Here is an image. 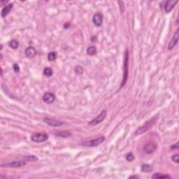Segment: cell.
Instances as JSON below:
<instances>
[{
	"label": "cell",
	"mask_w": 179,
	"mask_h": 179,
	"mask_svg": "<svg viewBox=\"0 0 179 179\" xmlns=\"http://www.w3.org/2000/svg\"><path fill=\"white\" fill-rule=\"evenodd\" d=\"M129 53L127 50L125 53V59H124V72H123V79H122V83L120 87H124L127 83V78H128V72H129Z\"/></svg>",
	"instance_id": "1"
},
{
	"label": "cell",
	"mask_w": 179,
	"mask_h": 179,
	"mask_svg": "<svg viewBox=\"0 0 179 179\" xmlns=\"http://www.w3.org/2000/svg\"><path fill=\"white\" fill-rule=\"evenodd\" d=\"M156 120H158V118L156 117H153L151 119H150L149 120H148L146 122H145V124L143 125V126H141L140 128L136 130L134 133L135 135H140V134H142L143 133L146 132V131H148L149 129H151V127L153 126V125L155 124V122H156Z\"/></svg>",
	"instance_id": "2"
},
{
	"label": "cell",
	"mask_w": 179,
	"mask_h": 179,
	"mask_svg": "<svg viewBox=\"0 0 179 179\" xmlns=\"http://www.w3.org/2000/svg\"><path fill=\"white\" fill-rule=\"evenodd\" d=\"M105 138L104 136H101L99 138H97L95 139H93V140H90V141H87L83 142V144L84 146H90V147H94V146H99V144L102 143L104 141Z\"/></svg>",
	"instance_id": "3"
},
{
	"label": "cell",
	"mask_w": 179,
	"mask_h": 179,
	"mask_svg": "<svg viewBox=\"0 0 179 179\" xmlns=\"http://www.w3.org/2000/svg\"><path fill=\"white\" fill-rule=\"evenodd\" d=\"M106 111H102L101 112V113L99 115H98L95 118H94L93 120H91L90 122H89V125H98L99 124L100 122H101L106 118Z\"/></svg>",
	"instance_id": "4"
},
{
	"label": "cell",
	"mask_w": 179,
	"mask_h": 179,
	"mask_svg": "<svg viewBox=\"0 0 179 179\" xmlns=\"http://www.w3.org/2000/svg\"><path fill=\"white\" fill-rule=\"evenodd\" d=\"M43 121L47 123L48 125L53 126V127H59L61 126L64 124V122L59 120H55V119H53V118H50L48 117H46L43 118Z\"/></svg>",
	"instance_id": "5"
},
{
	"label": "cell",
	"mask_w": 179,
	"mask_h": 179,
	"mask_svg": "<svg viewBox=\"0 0 179 179\" xmlns=\"http://www.w3.org/2000/svg\"><path fill=\"white\" fill-rule=\"evenodd\" d=\"M48 136L46 134H36L32 135L31 137V139L34 142L41 143V142L46 141L48 139Z\"/></svg>",
	"instance_id": "6"
},
{
	"label": "cell",
	"mask_w": 179,
	"mask_h": 179,
	"mask_svg": "<svg viewBox=\"0 0 179 179\" xmlns=\"http://www.w3.org/2000/svg\"><path fill=\"white\" fill-rule=\"evenodd\" d=\"M26 162L24 161H15V162H8L7 164H1V167H20L25 165Z\"/></svg>",
	"instance_id": "7"
},
{
	"label": "cell",
	"mask_w": 179,
	"mask_h": 179,
	"mask_svg": "<svg viewBox=\"0 0 179 179\" xmlns=\"http://www.w3.org/2000/svg\"><path fill=\"white\" fill-rule=\"evenodd\" d=\"M179 29L176 31L175 34L172 37L171 41L169 42V45H168V50H172V48H173V47H175V46L177 44L178 41H179Z\"/></svg>",
	"instance_id": "8"
},
{
	"label": "cell",
	"mask_w": 179,
	"mask_h": 179,
	"mask_svg": "<svg viewBox=\"0 0 179 179\" xmlns=\"http://www.w3.org/2000/svg\"><path fill=\"white\" fill-rule=\"evenodd\" d=\"M94 25L96 27H100L102 25L103 22V15L101 13H97L94 15L93 18Z\"/></svg>",
	"instance_id": "9"
},
{
	"label": "cell",
	"mask_w": 179,
	"mask_h": 179,
	"mask_svg": "<svg viewBox=\"0 0 179 179\" xmlns=\"http://www.w3.org/2000/svg\"><path fill=\"white\" fill-rule=\"evenodd\" d=\"M157 148V145L153 142H149L146 143L144 146V151L146 153L150 154L153 152Z\"/></svg>",
	"instance_id": "10"
},
{
	"label": "cell",
	"mask_w": 179,
	"mask_h": 179,
	"mask_svg": "<svg viewBox=\"0 0 179 179\" xmlns=\"http://www.w3.org/2000/svg\"><path fill=\"white\" fill-rule=\"evenodd\" d=\"M55 99V94L52 93H46L43 94V100L47 104H51Z\"/></svg>",
	"instance_id": "11"
},
{
	"label": "cell",
	"mask_w": 179,
	"mask_h": 179,
	"mask_svg": "<svg viewBox=\"0 0 179 179\" xmlns=\"http://www.w3.org/2000/svg\"><path fill=\"white\" fill-rule=\"evenodd\" d=\"M178 3V1L177 0H170V1H167L166 3H165V11L166 13H169L172 11V9L173 8L174 6Z\"/></svg>",
	"instance_id": "12"
},
{
	"label": "cell",
	"mask_w": 179,
	"mask_h": 179,
	"mask_svg": "<svg viewBox=\"0 0 179 179\" xmlns=\"http://www.w3.org/2000/svg\"><path fill=\"white\" fill-rule=\"evenodd\" d=\"M13 4H9L8 5L6 6L5 7L2 9L1 13V18H5V17L9 13V12L11 11V8H13Z\"/></svg>",
	"instance_id": "13"
},
{
	"label": "cell",
	"mask_w": 179,
	"mask_h": 179,
	"mask_svg": "<svg viewBox=\"0 0 179 179\" xmlns=\"http://www.w3.org/2000/svg\"><path fill=\"white\" fill-rule=\"evenodd\" d=\"M36 50L34 47L29 46L25 50V55L29 57H33L36 55Z\"/></svg>",
	"instance_id": "14"
},
{
	"label": "cell",
	"mask_w": 179,
	"mask_h": 179,
	"mask_svg": "<svg viewBox=\"0 0 179 179\" xmlns=\"http://www.w3.org/2000/svg\"><path fill=\"white\" fill-rule=\"evenodd\" d=\"M96 53H97L96 48L94 46H90L87 49V53L90 55H94L96 54Z\"/></svg>",
	"instance_id": "15"
},
{
	"label": "cell",
	"mask_w": 179,
	"mask_h": 179,
	"mask_svg": "<svg viewBox=\"0 0 179 179\" xmlns=\"http://www.w3.org/2000/svg\"><path fill=\"white\" fill-rule=\"evenodd\" d=\"M141 169L142 171L144 172H151L152 171V166L149 165H142V167H141Z\"/></svg>",
	"instance_id": "16"
},
{
	"label": "cell",
	"mask_w": 179,
	"mask_h": 179,
	"mask_svg": "<svg viewBox=\"0 0 179 179\" xmlns=\"http://www.w3.org/2000/svg\"><path fill=\"white\" fill-rule=\"evenodd\" d=\"M57 58V53L55 52H50L48 55V60L49 61H54Z\"/></svg>",
	"instance_id": "17"
},
{
	"label": "cell",
	"mask_w": 179,
	"mask_h": 179,
	"mask_svg": "<svg viewBox=\"0 0 179 179\" xmlns=\"http://www.w3.org/2000/svg\"><path fill=\"white\" fill-rule=\"evenodd\" d=\"M43 74H44L46 76H48V77L51 76L52 74H53V70H52L50 68H48V67L45 68L44 70H43Z\"/></svg>",
	"instance_id": "18"
},
{
	"label": "cell",
	"mask_w": 179,
	"mask_h": 179,
	"mask_svg": "<svg viewBox=\"0 0 179 179\" xmlns=\"http://www.w3.org/2000/svg\"><path fill=\"white\" fill-rule=\"evenodd\" d=\"M153 179H162V178H171V176H168V175H163V174H160L159 173H155L152 176Z\"/></svg>",
	"instance_id": "19"
},
{
	"label": "cell",
	"mask_w": 179,
	"mask_h": 179,
	"mask_svg": "<svg viewBox=\"0 0 179 179\" xmlns=\"http://www.w3.org/2000/svg\"><path fill=\"white\" fill-rule=\"evenodd\" d=\"M10 46H11V47L12 48L16 49V48H18V46H19V43H18V41H16V40H12V41L10 42Z\"/></svg>",
	"instance_id": "20"
},
{
	"label": "cell",
	"mask_w": 179,
	"mask_h": 179,
	"mask_svg": "<svg viewBox=\"0 0 179 179\" xmlns=\"http://www.w3.org/2000/svg\"><path fill=\"white\" fill-rule=\"evenodd\" d=\"M24 160L25 162H32V161H36L37 158L35 156H26L24 158Z\"/></svg>",
	"instance_id": "21"
},
{
	"label": "cell",
	"mask_w": 179,
	"mask_h": 179,
	"mask_svg": "<svg viewBox=\"0 0 179 179\" xmlns=\"http://www.w3.org/2000/svg\"><path fill=\"white\" fill-rule=\"evenodd\" d=\"M57 136H62V137H67V136H71V133L67 132H59L57 133Z\"/></svg>",
	"instance_id": "22"
},
{
	"label": "cell",
	"mask_w": 179,
	"mask_h": 179,
	"mask_svg": "<svg viewBox=\"0 0 179 179\" xmlns=\"http://www.w3.org/2000/svg\"><path fill=\"white\" fill-rule=\"evenodd\" d=\"M126 159H127V161H129V162H132V160H134V156L133 155V154H132V152H129V153L127 155V156H126Z\"/></svg>",
	"instance_id": "23"
},
{
	"label": "cell",
	"mask_w": 179,
	"mask_h": 179,
	"mask_svg": "<svg viewBox=\"0 0 179 179\" xmlns=\"http://www.w3.org/2000/svg\"><path fill=\"white\" fill-rule=\"evenodd\" d=\"M75 72L78 74H81L83 73V68L80 66H76L75 68Z\"/></svg>",
	"instance_id": "24"
},
{
	"label": "cell",
	"mask_w": 179,
	"mask_h": 179,
	"mask_svg": "<svg viewBox=\"0 0 179 179\" xmlns=\"http://www.w3.org/2000/svg\"><path fill=\"white\" fill-rule=\"evenodd\" d=\"M172 159L173 160V162H175L176 163H179V155L178 154L174 155L172 156Z\"/></svg>",
	"instance_id": "25"
},
{
	"label": "cell",
	"mask_w": 179,
	"mask_h": 179,
	"mask_svg": "<svg viewBox=\"0 0 179 179\" xmlns=\"http://www.w3.org/2000/svg\"><path fill=\"white\" fill-rule=\"evenodd\" d=\"M13 70L15 73H18L20 72V67H19V65L18 64H14L13 66Z\"/></svg>",
	"instance_id": "26"
},
{
	"label": "cell",
	"mask_w": 179,
	"mask_h": 179,
	"mask_svg": "<svg viewBox=\"0 0 179 179\" xmlns=\"http://www.w3.org/2000/svg\"><path fill=\"white\" fill-rule=\"evenodd\" d=\"M119 4H120V11H121V13H122L124 11V3L122 1H119Z\"/></svg>",
	"instance_id": "27"
},
{
	"label": "cell",
	"mask_w": 179,
	"mask_h": 179,
	"mask_svg": "<svg viewBox=\"0 0 179 179\" xmlns=\"http://www.w3.org/2000/svg\"><path fill=\"white\" fill-rule=\"evenodd\" d=\"M173 146H172V148H179V143H176L175 145H173Z\"/></svg>",
	"instance_id": "28"
},
{
	"label": "cell",
	"mask_w": 179,
	"mask_h": 179,
	"mask_svg": "<svg viewBox=\"0 0 179 179\" xmlns=\"http://www.w3.org/2000/svg\"><path fill=\"white\" fill-rule=\"evenodd\" d=\"M129 178H137V176H130Z\"/></svg>",
	"instance_id": "29"
}]
</instances>
